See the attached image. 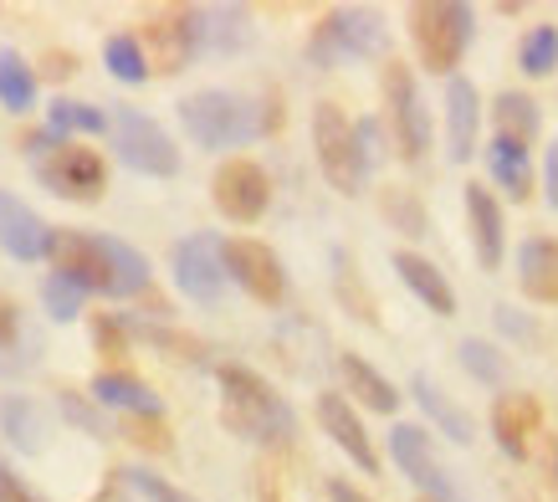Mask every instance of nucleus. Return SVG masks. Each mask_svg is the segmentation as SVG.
<instances>
[{"label": "nucleus", "mask_w": 558, "mask_h": 502, "mask_svg": "<svg viewBox=\"0 0 558 502\" xmlns=\"http://www.w3.org/2000/svg\"><path fill=\"white\" fill-rule=\"evenodd\" d=\"M51 262L62 277L98 298H138L149 292V256L102 231H51Z\"/></svg>", "instance_id": "nucleus-1"}, {"label": "nucleus", "mask_w": 558, "mask_h": 502, "mask_svg": "<svg viewBox=\"0 0 558 502\" xmlns=\"http://www.w3.org/2000/svg\"><path fill=\"white\" fill-rule=\"evenodd\" d=\"M216 385H220V420H226V431L252 441V446H292L298 410L256 369L216 364Z\"/></svg>", "instance_id": "nucleus-2"}, {"label": "nucleus", "mask_w": 558, "mask_h": 502, "mask_svg": "<svg viewBox=\"0 0 558 502\" xmlns=\"http://www.w3.org/2000/svg\"><path fill=\"white\" fill-rule=\"evenodd\" d=\"M180 123L201 150H241V144L267 134L277 113H267L262 103H252L246 93H231V87H201V93L180 98Z\"/></svg>", "instance_id": "nucleus-3"}, {"label": "nucleus", "mask_w": 558, "mask_h": 502, "mask_svg": "<svg viewBox=\"0 0 558 502\" xmlns=\"http://www.w3.org/2000/svg\"><path fill=\"white\" fill-rule=\"evenodd\" d=\"M476 36V11L461 0H430V5H410V41L421 51V68L457 77L461 57Z\"/></svg>", "instance_id": "nucleus-4"}, {"label": "nucleus", "mask_w": 558, "mask_h": 502, "mask_svg": "<svg viewBox=\"0 0 558 502\" xmlns=\"http://www.w3.org/2000/svg\"><path fill=\"white\" fill-rule=\"evenodd\" d=\"M313 150H318L323 180L333 184L339 195H359V190H364L369 165H364V154H359L354 118L343 113L339 103H318V108H313Z\"/></svg>", "instance_id": "nucleus-5"}, {"label": "nucleus", "mask_w": 558, "mask_h": 502, "mask_svg": "<svg viewBox=\"0 0 558 502\" xmlns=\"http://www.w3.org/2000/svg\"><path fill=\"white\" fill-rule=\"evenodd\" d=\"M385 51V26L374 11L364 5H339L313 26L307 36V62L313 68H339V62H354V57H379Z\"/></svg>", "instance_id": "nucleus-6"}, {"label": "nucleus", "mask_w": 558, "mask_h": 502, "mask_svg": "<svg viewBox=\"0 0 558 502\" xmlns=\"http://www.w3.org/2000/svg\"><path fill=\"white\" fill-rule=\"evenodd\" d=\"M108 129H113V150H119V159L129 169L154 175V180H174L180 175V150H174V139L149 113L119 108V113L108 118Z\"/></svg>", "instance_id": "nucleus-7"}, {"label": "nucleus", "mask_w": 558, "mask_h": 502, "mask_svg": "<svg viewBox=\"0 0 558 502\" xmlns=\"http://www.w3.org/2000/svg\"><path fill=\"white\" fill-rule=\"evenodd\" d=\"M32 169L51 195L77 201V205L102 201V190H108V165H102V154L83 150V144H51V150L32 154Z\"/></svg>", "instance_id": "nucleus-8"}, {"label": "nucleus", "mask_w": 558, "mask_h": 502, "mask_svg": "<svg viewBox=\"0 0 558 502\" xmlns=\"http://www.w3.org/2000/svg\"><path fill=\"white\" fill-rule=\"evenodd\" d=\"M220 267H226V277H231L246 298L267 302V308H282V302H288V272H282V256H277L267 241H252V236L220 241Z\"/></svg>", "instance_id": "nucleus-9"}, {"label": "nucleus", "mask_w": 558, "mask_h": 502, "mask_svg": "<svg viewBox=\"0 0 558 502\" xmlns=\"http://www.w3.org/2000/svg\"><path fill=\"white\" fill-rule=\"evenodd\" d=\"M210 201L226 220H236V226H252V220L267 216L271 205V180L267 169L256 165V159H226L216 169V180H210Z\"/></svg>", "instance_id": "nucleus-10"}, {"label": "nucleus", "mask_w": 558, "mask_h": 502, "mask_svg": "<svg viewBox=\"0 0 558 502\" xmlns=\"http://www.w3.org/2000/svg\"><path fill=\"white\" fill-rule=\"evenodd\" d=\"M385 98H389V123H395V139H400V154L410 165L425 159L430 150V113H425V98L415 87V72L405 62H385Z\"/></svg>", "instance_id": "nucleus-11"}, {"label": "nucleus", "mask_w": 558, "mask_h": 502, "mask_svg": "<svg viewBox=\"0 0 558 502\" xmlns=\"http://www.w3.org/2000/svg\"><path fill=\"white\" fill-rule=\"evenodd\" d=\"M170 267H174V287H180L190 302H201V308L220 302V292H226V267H220V236L195 231V236H185V241H174Z\"/></svg>", "instance_id": "nucleus-12"}, {"label": "nucleus", "mask_w": 558, "mask_h": 502, "mask_svg": "<svg viewBox=\"0 0 558 502\" xmlns=\"http://www.w3.org/2000/svg\"><path fill=\"white\" fill-rule=\"evenodd\" d=\"M389 456H395V467L405 471L430 502H461L457 477L440 467V456L430 452V435H425L421 426H395V431H389Z\"/></svg>", "instance_id": "nucleus-13"}, {"label": "nucleus", "mask_w": 558, "mask_h": 502, "mask_svg": "<svg viewBox=\"0 0 558 502\" xmlns=\"http://www.w3.org/2000/svg\"><path fill=\"white\" fill-rule=\"evenodd\" d=\"M144 62L149 72H180L185 62H195V32H190V5H174V11H159V16L144 21Z\"/></svg>", "instance_id": "nucleus-14"}, {"label": "nucleus", "mask_w": 558, "mask_h": 502, "mask_svg": "<svg viewBox=\"0 0 558 502\" xmlns=\"http://www.w3.org/2000/svg\"><path fill=\"white\" fill-rule=\"evenodd\" d=\"M318 426L328 431V441L339 446L349 462H354L359 471H379V452H374V441H369V431H364V420H359V410L349 405V395H318Z\"/></svg>", "instance_id": "nucleus-15"}, {"label": "nucleus", "mask_w": 558, "mask_h": 502, "mask_svg": "<svg viewBox=\"0 0 558 502\" xmlns=\"http://www.w3.org/2000/svg\"><path fill=\"white\" fill-rule=\"evenodd\" d=\"M190 32H195V57H231L252 41V16L241 5H190Z\"/></svg>", "instance_id": "nucleus-16"}, {"label": "nucleus", "mask_w": 558, "mask_h": 502, "mask_svg": "<svg viewBox=\"0 0 558 502\" xmlns=\"http://www.w3.org/2000/svg\"><path fill=\"white\" fill-rule=\"evenodd\" d=\"M0 251L16 262H41L51 251V226L36 216L26 201L0 190Z\"/></svg>", "instance_id": "nucleus-17"}, {"label": "nucleus", "mask_w": 558, "mask_h": 502, "mask_svg": "<svg viewBox=\"0 0 558 502\" xmlns=\"http://www.w3.org/2000/svg\"><path fill=\"white\" fill-rule=\"evenodd\" d=\"M466 226H472V247L482 272L502 267V251H508V226H502V205L487 184H466Z\"/></svg>", "instance_id": "nucleus-18"}, {"label": "nucleus", "mask_w": 558, "mask_h": 502, "mask_svg": "<svg viewBox=\"0 0 558 502\" xmlns=\"http://www.w3.org/2000/svg\"><path fill=\"white\" fill-rule=\"evenodd\" d=\"M476 129H482V93L466 77L446 83V144H451V165H466L476 154Z\"/></svg>", "instance_id": "nucleus-19"}, {"label": "nucleus", "mask_w": 558, "mask_h": 502, "mask_svg": "<svg viewBox=\"0 0 558 502\" xmlns=\"http://www.w3.org/2000/svg\"><path fill=\"white\" fill-rule=\"evenodd\" d=\"M492 435H497V446L512 462H523L533 435H538V401L533 395H497V405H492Z\"/></svg>", "instance_id": "nucleus-20"}, {"label": "nucleus", "mask_w": 558, "mask_h": 502, "mask_svg": "<svg viewBox=\"0 0 558 502\" xmlns=\"http://www.w3.org/2000/svg\"><path fill=\"white\" fill-rule=\"evenodd\" d=\"M395 272H400V283H405L436 319H451V313H457V292H451V283L440 277V267L430 256H421V251H395Z\"/></svg>", "instance_id": "nucleus-21"}, {"label": "nucleus", "mask_w": 558, "mask_h": 502, "mask_svg": "<svg viewBox=\"0 0 558 502\" xmlns=\"http://www.w3.org/2000/svg\"><path fill=\"white\" fill-rule=\"evenodd\" d=\"M518 287L533 302H558V236H527L518 251Z\"/></svg>", "instance_id": "nucleus-22"}, {"label": "nucleus", "mask_w": 558, "mask_h": 502, "mask_svg": "<svg viewBox=\"0 0 558 502\" xmlns=\"http://www.w3.org/2000/svg\"><path fill=\"white\" fill-rule=\"evenodd\" d=\"M93 401L108 410H129V416H165V401L138 374H123V369H102L93 380Z\"/></svg>", "instance_id": "nucleus-23"}, {"label": "nucleus", "mask_w": 558, "mask_h": 502, "mask_svg": "<svg viewBox=\"0 0 558 502\" xmlns=\"http://www.w3.org/2000/svg\"><path fill=\"white\" fill-rule=\"evenodd\" d=\"M339 374H343V385H349V395H354L364 410H379V416H395V410H400V390L389 385L364 354H339Z\"/></svg>", "instance_id": "nucleus-24"}, {"label": "nucleus", "mask_w": 558, "mask_h": 502, "mask_svg": "<svg viewBox=\"0 0 558 502\" xmlns=\"http://www.w3.org/2000/svg\"><path fill=\"white\" fill-rule=\"evenodd\" d=\"M410 395L421 401V410L430 416V426H436V431L446 435V441H457V446H466V441L476 435L472 416H466V410H461V405L451 401V395H446V390H440L436 380H430V374H415V380H410Z\"/></svg>", "instance_id": "nucleus-25"}, {"label": "nucleus", "mask_w": 558, "mask_h": 502, "mask_svg": "<svg viewBox=\"0 0 558 502\" xmlns=\"http://www.w3.org/2000/svg\"><path fill=\"white\" fill-rule=\"evenodd\" d=\"M0 435L16 446L21 456H36L47 446V416L32 395H5L0 401Z\"/></svg>", "instance_id": "nucleus-26"}, {"label": "nucleus", "mask_w": 558, "mask_h": 502, "mask_svg": "<svg viewBox=\"0 0 558 502\" xmlns=\"http://www.w3.org/2000/svg\"><path fill=\"white\" fill-rule=\"evenodd\" d=\"M26 349H36L32 328H26V313H21L16 298L0 292V374H16V369L32 364V354Z\"/></svg>", "instance_id": "nucleus-27"}, {"label": "nucleus", "mask_w": 558, "mask_h": 502, "mask_svg": "<svg viewBox=\"0 0 558 502\" xmlns=\"http://www.w3.org/2000/svg\"><path fill=\"white\" fill-rule=\"evenodd\" d=\"M487 165H492V180L502 184L512 201H527V190H533V165H527V150L518 139H492Z\"/></svg>", "instance_id": "nucleus-28"}, {"label": "nucleus", "mask_w": 558, "mask_h": 502, "mask_svg": "<svg viewBox=\"0 0 558 502\" xmlns=\"http://www.w3.org/2000/svg\"><path fill=\"white\" fill-rule=\"evenodd\" d=\"M108 129V113L93 108V103H77V98H57L47 108V134L57 144H68V134H102Z\"/></svg>", "instance_id": "nucleus-29"}, {"label": "nucleus", "mask_w": 558, "mask_h": 502, "mask_svg": "<svg viewBox=\"0 0 558 502\" xmlns=\"http://www.w3.org/2000/svg\"><path fill=\"white\" fill-rule=\"evenodd\" d=\"M0 108L5 113H32L36 108V72L11 47L0 51Z\"/></svg>", "instance_id": "nucleus-30"}, {"label": "nucleus", "mask_w": 558, "mask_h": 502, "mask_svg": "<svg viewBox=\"0 0 558 502\" xmlns=\"http://www.w3.org/2000/svg\"><path fill=\"white\" fill-rule=\"evenodd\" d=\"M492 118H497V139H518V144H527V139L538 134V103L527 98V93H497Z\"/></svg>", "instance_id": "nucleus-31"}, {"label": "nucleus", "mask_w": 558, "mask_h": 502, "mask_svg": "<svg viewBox=\"0 0 558 502\" xmlns=\"http://www.w3.org/2000/svg\"><path fill=\"white\" fill-rule=\"evenodd\" d=\"M102 62H108V72H113L119 83H129V87L149 83L144 47H138V36H129V32H119V36H108V41H102Z\"/></svg>", "instance_id": "nucleus-32"}, {"label": "nucleus", "mask_w": 558, "mask_h": 502, "mask_svg": "<svg viewBox=\"0 0 558 502\" xmlns=\"http://www.w3.org/2000/svg\"><path fill=\"white\" fill-rule=\"evenodd\" d=\"M518 68H523L527 77H548V72L558 68V26L554 21H543V26H533V32L523 36V47H518Z\"/></svg>", "instance_id": "nucleus-33"}, {"label": "nucleus", "mask_w": 558, "mask_h": 502, "mask_svg": "<svg viewBox=\"0 0 558 502\" xmlns=\"http://www.w3.org/2000/svg\"><path fill=\"white\" fill-rule=\"evenodd\" d=\"M333 287H339V302L354 313L359 323H379V313H374V298L364 292V283H359L354 262H349V251H333Z\"/></svg>", "instance_id": "nucleus-34"}, {"label": "nucleus", "mask_w": 558, "mask_h": 502, "mask_svg": "<svg viewBox=\"0 0 558 502\" xmlns=\"http://www.w3.org/2000/svg\"><path fill=\"white\" fill-rule=\"evenodd\" d=\"M123 334H138L144 344H154V349H170L174 359H190V364H205V344L190 334H174V328H159V323H134V319H119Z\"/></svg>", "instance_id": "nucleus-35"}, {"label": "nucleus", "mask_w": 558, "mask_h": 502, "mask_svg": "<svg viewBox=\"0 0 558 502\" xmlns=\"http://www.w3.org/2000/svg\"><path fill=\"white\" fill-rule=\"evenodd\" d=\"M461 369L472 374V380H482V385H502L508 380V359L492 349L487 338H461Z\"/></svg>", "instance_id": "nucleus-36"}, {"label": "nucleus", "mask_w": 558, "mask_h": 502, "mask_svg": "<svg viewBox=\"0 0 558 502\" xmlns=\"http://www.w3.org/2000/svg\"><path fill=\"white\" fill-rule=\"evenodd\" d=\"M113 477H119V482L129 487V492H138L144 502H195V498L185 492V487L165 482V477H159V471H149V467H119Z\"/></svg>", "instance_id": "nucleus-37"}, {"label": "nucleus", "mask_w": 558, "mask_h": 502, "mask_svg": "<svg viewBox=\"0 0 558 502\" xmlns=\"http://www.w3.org/2000/svg\"><path fill=\"white\" fill-rule=\"evenodd\" d=\"M41 302H47V313L57 323H72L77 313H83V302H87V292L72 277H62V272H51L47 283H41Z\"/></svg>", "instance_id": "nucleus-38"}, {"label": "nucleus", "mask_w": 558, "mask_h": 502, "mask_svg": "<svg viewBox=\"0 0 558 502\" xmlns=\"http://www.w3.org/2000/svg\"><path fill=\"white\" fill-rule=\"evenodd\" d=\"M385 216L395 220L405 236H425V211L410 190H385Z\"/></svg>", "instance_id": "nucleus-39"}, {"label": "nucleus", "mask_w": 558, "mask_h": 502, "mask_svg": "<svg viewBox=\"0 0 558 502\" xmlns=\"http://www.w3.org/2000/svg\"><path fill=\"white\" fill-rule=\"evenodd\" d=\"M123 435L134 441V446H144V452H170L174 441H170V426L159 416H129L123 420Z\"/></svg>", "instance_id": "nucleus-40"}, {"label": "nucleus", "mask_w": 558, "mask_h": 502, "mask_svg": "<svg viewBox=\"0 0 558 502\" xmlns=\"http://www.w3.org/2000/svg\"><path fill=\"white\" fill-rule=\"evenodd\" d=\"M57 405H62V416L77 426V431H87V435H108V426H102V410L93 401H83L77 390H62L57 395Z\"/></svg>", "instance_id": "nucleus-41"}, {"label": "nucleus", "mask_w": 558, "mask_h": 502, "mask_svg": "<svg viewBox=\"0 0 558 502\" xmlns=\"http://www.w3.org/2000/svg\"><path fill=\"white\" fill-rule=\"evenodd\" d=\"M93 338H98V349L108 354V359H123V354H129V334H123L119 319H98L93 323Z\"/></svg>", "instance_id": "nucleus-42"}, {"label": "nucleus", "mask_w": 558, "mask_h": 502, "mask_svg": "<svg viewBox=\"0 0 558 502\" xmlns=\"http://www.w3.org/2000/svg\"><path fill=\"white\" fill-rule=\"evenodd\" d=\"M497 328H502L508 338H518V344H533V338H538V328H533V323H527L518 308H508V302L497 308Z\"/></svg>", "instance_id": "nucleus-43"}, {"label": "nucleus", "mask_w": 558, "mask_h": 502, "mask_svg": "<svg viewBox=\"0 0 558 502\" xmlns=\"http://www.w3.org/2000/svg\"><path fill=\"white\" fill-rule=\"evenodd\" d=\"M0 502H41V498H36L11 467H0Z\"/></svg>", "instance_id": "nucleus-44"}, {"label": "nucleus", "mask_w": 558, "mask_h": 502, "mask_svg": "<svg viewBox=\"0 0 558 502\" xmlns=\"http://www.w3.org/2000/svg\"><path fill=\"white\" fill-rule=\"evenodd\" d=\"M543 195H548V205L558 211V139L548 144V159H543Z\"/></svg>", "instance_id": "nucleus-45"}, {"label": "nucleus", "mask_w": 558, "mask_h": 502, "mask_svg": "<svg viewBox=\"0 0 558 502\" xmlns=\"http://www.w3.org/2000/svg\"><path fill=\"white\" fill-rule=\"evenodd\" d=\"M328 498H333V502H374L369 492H359V487L343 482V477H328Z\"/></svg>", "instance_id": "nucleus-46"}, {"label": "nucleus", "mask_w": 558, "mask_h": 502, "mask_svg": "<svg viewBox=\"0 0 558 502\" xmlns=\"http://www.w3.org/2000/svg\"><path fill=\"white\" fill-rule=\"evenodd\" d=\"M77 72V57L72 51H51L47 57V77H72Z\"/></svg>", "instance_id": "nucleus-47"}, {"label": "nucleus", "mask_w": 558, "mask_h": 502, "mask_svg": "<svg viewBox=\"0 0 558 502\" xmlns=\"http://www.w3.org/2000/svg\"><path fill=\"white\" fill-rule=\"evenodd\" d=\"M93 502H129V487H123L119 477H113V482L102 487V492H98V498H93Z\"/></svg>", "instance_id": "nucleus-48"}, {"label": "nucleus", "mask_w": 558, "mask_h": 502, "mask_svg": "<svg viewBox=\"0 0 558 502\" xmlns=\"http://www.w3.org/2000/svg\"><path fill=\"white\" fill-rule=\"evenodd\" d=\"M0 467H5V462H0Z\"/></svg>", "instance_id": "nucleus-49"}]
</instances>
